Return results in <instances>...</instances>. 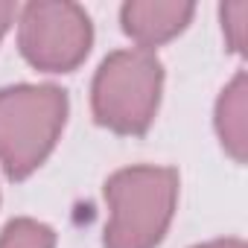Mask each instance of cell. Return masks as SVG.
Returning a JSON list of instances; mask_svg holds the SVG:
<instances>
[{"instance_id": "cell-7", "label": "cell", "mask_w": 248, "mask_h": 248, "mask_svg": "<svg viewBox=\"0 0 248 248\" xmlns=\"http://www.w3.org/2000/svg\"><path fill=\"white\" fill-rule=\"evenodd\" d=\"M56 233L38 219H12L0 233V248H53Z\"/></svg>"}, {"instance_id": "cell-10", "label": "cell", "mask_w": 248, "mask_h": 248, "mask_svg": "<svg viewBox=\"0 0 248 248\" xmlns=\"http://www.w3.org/2000/svg\"><path fill=\"white\" fill-rule=\"evenodd\" d=\"M196 248H245V242L242 239H213V242H204Z\"/></svg>"}, {"instance_id": "cell-1", "label": "cell", "mask_w": 248, "mask_h": 248, "mask_svg": "<svg viewBox=\"0 0 248 248\" xmlns=\"http://www.w3.org/2000/svg\"><path fill=\"white\" fill-rule=\"evenodd\" d=\"M105 248H155L175 213L178 172L170 167H126L105 181Z\"/></svg>"}, {"instance_id": "cell-8", "label": "cell", "mask_w": 248, "mask_h": 248, "mask_svg": "<svg viewBox=\"0 0 248 248\" xmlns=\"http://www.w3.org/2000/svg\"><path fill=\"white\" fill-rule=\"evenodd\" d=\"M222 15V30L228 38V47L233 53H245V18H248V3L236 0V3H225L219 9Z\"/></svg>"}, {"instance_id": "cell-3", "label": "cell", "mask_w": 248, "mask_h": 248, "mask_svg": "<svg viewBox=\"0 0 248 248\" xmlns=\"http://www.w3.org/2000/svg\"><path fill=\"white\" fill-rule=\"evenodd\" d=\"M164 67L152 50H117L111 53L91 88V108L99 126L117 135H143L158 111Z\"/></svg>"}, {"instance_id": "cell-4", "label": "cell", "mask_w": 248, "mask_h": 248, "mask_svg": "<svg viewBox=\"0 0 248 248\" xmlns=\"http://www.w3.org/2000/svg\"><path fill=\"white\" fill-rule=\"evenodd\" d=\"M93 27L70 0H32L21 12L18 47L24 59L47 73H70L91 53Z\"/></svg>"}, {"instance_id": "cell-6", "label": "cell", "mask_w": 248, "mask_h": 248, "mask_svg": "<svg viewBox=\"0 0 248 248\" xmlns=\"http://www.w3.org/2000/svg\"><path fill=\"white\" fill-rule=\"evenodd\" d=\"M216 132L222 146L236 164H245L248 155V79L239 70L216 102Z\"/></svg>"}, {"instance_id": "cell-5", "label": "cell", "mask_w": 248, "mask_h": 248, "mask_svg": "<svg viewBox=\"0 0 248 248\" xmlns=\"http://www.w3.org/2000/svg\"><path fill=\"white\" fill-rule=\"evenodd\" d=\"M196 6L187 0H132L123 3L120 24L140 50H152L170 38H175L193 18Z\"/></svg>"}, {"instance_id": "cell-9", "label": "cell", "mask_w": 248, "mask_h": 248, "mask_svg": "<svg viewBox=\"0 0 248 248\" xmlns=\"http://www.w3.org/2000/svg\"><path fill=\"white\" fill-rule=\"evenodd\" d=\"M12 18H15V3H9V0H0V38L6 35Z\"/></svg>"}, {"instance_id": "cell-2", "label": "cell", "mask_w": 248, "mask_h": 248, "mask_svg": "<svg viewBox=\"0 0 248 248\" xmlns=\"http://www.w3.org/2000/svg\"><path fill=\"white\" fill-rule=\"evenodd\" d=\"M67 120V93L56 85L0 91V164L12 181L32 175L53 152Z\"/></svg>"}]
</instances>
